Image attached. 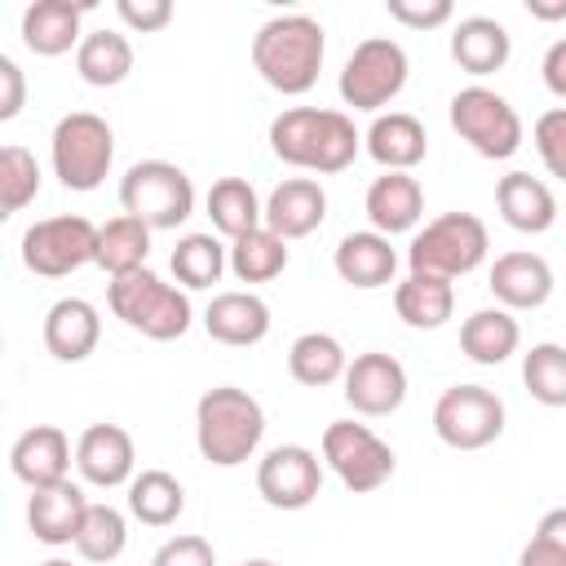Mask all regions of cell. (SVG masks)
Segmentation results:
<instances>
[{
    "label": "cell",
    "mask_w": 566,
    "mask_h": 566,
    "mask_svg": "<svg viewBox=\"0 0 566 566\" xmlns=\"http://www.w3.org/2000/svg\"><path fill=\"white\" fill-rule=\"evenodd\" d=\"M230 265V248L217 234H181L172 248V274L181 287H212Z\"/></svg>",
    "instance_id": "d590c367"
},
{
    "label": "cell",
    "mask_w": 566,
    "mask_h": 566,
    "mask_svg": "<svg viewBox=\"0 0 566 566\" xmlns=\"http://www.w3.org/2000/svg\"><path fill=\"white\" fill-rule=\"evenodd\" d=\"M146 256H150V226H142L137 217L119 212L106 226H97V261L93 265H102L111 279L146 270Z\"/></svg>",
    "instance_id": "d6a6232c"
},
{
    "label": "cell",
    "mask_w": 566,
    "mask_h": 566,
    "mask_svg": "<svg viewBox=\"0 0 566 566\" xmlns=\"http://www.w3.org/2000/svg\"><path fill=\"white\" fill-rule=\"evenodd\" d=\"M106 305L124 327L142 332L146 340H177L190 332L195 318L190 296L177 283H164L155 270H133L124 279H111Z\"/></svg>",
    "instance_id": "277c9868"
},
{
    "label": "cell",
    "mask_w": 566,
    "mask_h": 566,
    "mask_svg": "<svg viewBox=\"0 0 566 566\" xmlns=\"http://www.w3.org/2000/svg\"><path fill=\"white\" fill-rule=\"evenodd\" d=\"M517 566H566V548H557V544L531 535L526 548L517 553Z\"/></svg>",
    "instance_id": "bcb514c9"
},
{
    "label": "cell",
    "mask_w": 566,
    "mask_h": 566,
    "mask_svg": "<svg viewBox=\"0 0 566 566\" xmlns=\"http://www.w3.org/2000/svg\"><path fill=\"white\" fill-rule=\"evenodd\" d=\"M323 464L340 478L345 491L367 495L394 478V447L354 420H332L323 429Z\"/></svg>",
    "instance_id": "8fae6325"
},
{
    "label": "cell",
    "mask_w": 566,
    "mask_h": 566,
    "mask_svg": "<svg viewBox=\"0 0 566 566\" xmlns=\"http://www.w3.org/2000/svg\"><path fill=\"white\" fill-rule=\"evenodd\" d=\"M40 195V164L27 146H0V217L22 212Z\"/></svg>",
    "instance_id": "f35d334b"
},
{
    "label": "cell",
    "mask_w": 566,
    "mask_h": 566,
    "mask_svg": "<svg viewBox=\"0 0 566 566\" xmlns=\"http://www.w3.org/2000/svg\"><path fill=\"white\" fill-rule=\"evenodd\" d=\"M363 146V133L354 128V119L345 111H327V106H287L270 119V150L305 172L332 177L345 172L354 164Z\"/></svg>",
    "instance_id": "6da1fadb"
},
{
    "label": "cell",
    "mask_w": 566,
    "mask_h": 566,
    "mask_svg": "<svg viewBox=\"0 0 566 566\" xmlns=\"http://www.w3.org/2000/svg\"><path fill=\"white\" fill-rule=\"evenodd\" d=\"M526 13L539 22H562L566 18V0H526Z\"/></svg>",
    "instance_id": "c3c4849f"
},
{
    "label": "cell",
    "mask_w": 566,
    "mask_h": 566,
    "mask_svg": "<svg viewBox=\"0 0 566 566\" xmlns=\"http://www.w3.org/2000/svg\"><path fill=\"white\" fill-rule=\"evenodd\" d=\"M124 544H128V522H124V513H119L115 504H88L84 526H80V535H75V553H80L84 562H93V566H106V562H115V557L124 553Z\"/></svg>",
    "instance_id": "74e56055"
},
{
    "label": "cell",
    "mask_w": 566,
    "mask_h": 566,
    "mask_svg": "<svg viewBox=\"0 0 566 566\" xmlns=\"http://www.w3.org/2000/svg\"><path fill=\"white\" fill-rule=\"evenodd\" d=\"M88 4H71V0H35L22 9V44L35 57H62L71 49H80V18Z\"/></svg>",
    "instance_id": "603a6c76"
},
{
    "label": "cell",
    "mask_w": 566,
    "mask_h": 566,
    "mask_svg": "<svg viewBox=\"0 0 566 566\" xmlns=\"http://www.w3.org/2000/svg\"><path fill=\"white\" fill-rule=\"evenodd\" d=\"M522 385L539 407H566V345L539 340L522 354Z\"/></svg>",
    "instance_id": "8d00e7d4"
},
{
    "label": "cell",
    "mask_w": 566,
    "mask_h": 566,
    "mask_svg": "<svg viewBox=\"0 0 566 566\" xmlns=\"http://www.w3.org/2000/svg\"><path fill=\"white\" fill-rule=\"evenodd\" d=\"M75 71H80V80L93 84V88H115V84H124L128 71H133V44H128V35H119V31H111V27L88 31V35L80 40V49H75Z\"/></svg>",
    "instance_id": "4dcf8cb0"
},
{
    "label": "cell",
    "mask_w": 566,
    "mask_h": 566,
    "mask_svg": "<svg viewBox=\"0 0 566 566\" xmlns=\"http://www.w3.org/2000/svg\"><path fill=\"white\" fill-rule=\"evenodd\" d=\"M539 75H544V88L566 102V40H553L548 44V53L539 62Z\"/></svg>",
    "instance_id": "f6af8a7d"
},
{
    "label": "cell",
    "mask_w": 566,
    "mask_h": 566,
    "mask_svg": "<svg viewBox=\"0 0 566 566\" xmlns=\"http://www.w3.org/2000/svg\"><path fill=\"white\" fill-rule=\"evenodd\" d=\"M323 53H327V35L310 13H274L252 35L256 75L283 97H301L314 88L323 71Z\"/></svg>",
    "instance_id": "7a4b0ae2"
},
{
    "label": "cell",
    "mask_w": 566,
    "mask_h": 566,
    "mask_svg": "<svg viewBox=\"0 0 566 566\" xmlns=\"http://www.w3.org/2000/svg\"><path fill=\"white\" fill-rule=\"evenodd\" d=\"M150 566H217V553L203 535H172L155 548Z\"/></svg>",
    "instance_id": "b9f144b4"
},
{
    "label": "cell",
    "mask_w": 566,
    "mask_h": 566,
    "mask_svg": "<svg viewBox=\"0 0 566 566\" xmlns=\"http://www.w3.org/2000/svg\"><path fill=\"white\" fill-rule=\"evenodd\" d=\"M495 208H500L504 226H513L517 234H544L557 221L553 190L531 172H504L495 181Z\"/></svg>",
    "instance_id": "484cf974"
},
{
    "label": "cell",
    "mask_w": 566,
    "mask_h": 566,
    "mask_svg": "<svg viewBox=\"0 0 566 566\" xmlns=\"http://www.w3.org/2000/svg\"><path fill=\"white\" fill-rule=\"evenodd\" d=\"M115 13L128 31L150 35V31H164L172 22V0H119Z\"/></svg>",
    "instance_id": "7bdbcfd3"
},
{
    "label": "cell",
    "mask_w": 566,
    "mask_h": 566,
    "mask_svg": "<svg viewBox=\"0 0 566 566\" xmlns=\"http://www.w3.org/2000/svg\"><path fill=\"white\" fill-rule=\"evenodd\" d=\"M102 340V314L84 296H62L44 314V349L57 363H84Z\"/></svg>",
    "instance_id": "2e32d148"
},
{
    "label": "cell",
    "mask_w": 566,
    "mask_h": 566,
    "mask_svg": "<svg viewBox=\"0 0 566 566\" xmlns=\"http://www.w3.org/2000/svg\"><path fill=\"white\" fill-rule=\"evenodd\" d=\"M535 535L548 539V544H557V548H566V509H548V513L539 517Z\"/></svg>",
    "instance_id": "7dc6e473"
},
{
    "label": "cell",
    "mask_w": 566,
    "mask_h": 566,
    "mask_svg": "<svg viewBox=\"0 0 566 566\" xmlns=\"http://www.w3.org/2000/svg\"><path fill=\"white\" fill-rule=\"evenodd\" d=\"M517 345H522V327H517V318H513L504 305L473 310V314L460 323V349H464L469 363L495 367V363L513 358Z\"/></svg>",
    "instance_id": "83f0119b"
},
{
    "label": "cell",
    "mask_w": 566,
    "mask_h": 566,
    "mask_svg": "<svg viewBox=\"0 0 566 566\" xmlns=\"http://www.w3.org/2000/svg\"><path fill=\"white\" fill-rule=\"evenodd\" d=\"M451 128L460 133V142H469L482 159H509L522 146V115L509 106V97H500L486 84H469L451 97L447 106Z\"/></svg>",
    "instance_id": "ba28073f"
},
{
    "label": "cell",
    "mask_w": 566,
    "mask_h": 566,
    "mask_svg": "<svg viewBox=\"0 0 566 566\" xmlns=\"http://www.w3.org/2000/svg\"><path fill=\"white\" fill-rule=\"evenodd\" d=\"M119 208L150 230H177L195 212V186L177 164L142 159L119 177Z\"/></svg>",
    "instance_id": "52a82bcc"
},
{
    "label": "cell",
    "mask_w": 566,
    "mask_h": 566,
    "mask_svg": "<svg viewBox=\"0 0 566 566\" xmlns=\"http://www.w3.org/2000/svg\"><path fill=\"white\" fill-rule=\"evenodd\" d=\"M49 159H53V177L66 190H97L115 164V133L102 115L71 111L53 124Z\"/></svg>",
    "instance_id": "5b68a950"
},
{
    "label": "cell",
    "mask_w": 566,
    "mask_h": 566,
    "mask_svg": "<svg viewBox=\"0 0 566 566\" xmlns=\"http://www.w3.org/2000/svg\"><path fill=\"white\" fill-rule=\"evenodd\" d=\"M486 248H491V234H486L482 217H473V212H442L424 230L411 234L407 265H411V274L460 279V274H473L486 261Z\"/></svg>",
    "instance_id": "8992f818"
},
{
    "label": "cell",
    "mask_w": 566,
    "mask_h": 566,
    "mask_svg": "<svg viewBox=\"0 0 566 566\" xmlns=\"http://www.w3.org/2000/svg\"><path fill=\"white\" fill-rule=\"evenodd\" d=\"M323 217H327V195L314 177H287L265 199V230H274L279 239H305L323 226Z\"/></svg>",
    "instance_id": "44dd1931"
},
{
    "label": "cell",
    "mask_w": 566,
    "mask_h": 566,
    "mask_svg": "<svg viewBox=\"0 0 566 566\" xmlns=\"http://www.w3.org/2000/svg\"><path fill=\"white\" fill-rule=\"evenodd\" d=\"M133 464H137V447H133V438H128L124 424H88L80 433V442H75V469H80V478L93 482V486H102V491L133 482L137 478Z\"/></svg>",
    "instance_id": "9a60e30c"
},
{
    "label": "cell",
    "mask_w": 566,
    "mask_h": 566,
    "mask_svg": "<svg viewBox=\"0 0 566 566\" xmlns=\"http://www.w3.org/2000/svg\"><path fill=\"white\" fill-rule=\"evenodd\" d=\"M433 433L451 451H482L504 433V398L486 385H451L433 402Z\"/></svg>",
    "instance_id": "30bf717a"
},
{
    "label": "cell",
    "mask_w": 566,
    "mask_h": 566,
    "mask_svg": "<svg viewBox=\"0 0 566 566\" xmlns=\"http://www.w3.org/2000/svg\"><path fill=\"white\" fill-rule=\"evenodd\" d=\"M407 71L411 66H407L402 44L389 40V35H371L340 66V80H336L340 102L354 106V111H380V106H389L402 93Z\"/></svg>",
    "instance_id": "9c48e42d"
},
{
    "label": "cell",
    "mask_w": 566,
    "mask_h": 566,
    "mask_svg": "<svg viewBox=\"0 0 566 566\" xmlns=\"http://www.w3.org/2000/svg\"><path fill=\"white\" fill-rule=\"evenodd\" d=\"M332 265H336V274H340L349 287L371 292V287L394 283L398 252L389 248V239H385V234H376V230H354V234H345V239L336 243Z\"/></svg>",
    "instance_id": "4316f807"
},
{
    "label": "cell",
    "mask_w": 566,
    "mask_h": 566,
    "mask_svg": "<svg viewBox=\"0 0 566 566\" xmlns=\"http://www.w3.org/2000/svg\"><path fill=\"white\" fill-rule=\"evenodd\" d=\"M256 491L270 509H283V513L310 509L323 491V460L301 442L270 447L256 464Z\"/></svg>",
    "instance_id": "4fadbf2b"
},
{
    "label": "cell",
    "mask_w": 566,
    "mask_h": 566,
    "mask_svg": "<svg viewBox=\"0 0 566 566\" xmlns=\"http://www.w3.org/2000/svg\"><path fill=\"white\" fill-rule=\"evenodd\" d=\"M186 509V486L168 469H142L128 482V513L142 526H172Z\"/></svg>",
    "instance_id": "836d02e7"
},
{
    "label": "cell",
    "mask_w": 566,
    "mask_h": 566,
    "mask_svg": "<svg viewBox=\"0 0 566 566\" xmlns=\"http://www.w3.org/2000/svg\"><path fill=\"white\" fill-rule=\"evenodd\" d=\"M394 310L407 327L438 332L455 310V287H451V279H438V274H407L394 287Z\"/></svg>",
    "instance_id": "f1b7e54d"
},
{
    "label": "cell",
    "mask_w": 566,
    "mask_h": 566,
    "mask_svg": "<svg viewBox=\"0 0 566 566\" xmlns=\"http://www.w3.org/2000/svg\"><path fill=\"white\" fill-rule=\"evenodd\" d=\"M9 469L31 491L66 482V469H71V442H66V433L57 424H35V429L18 433V442L9 451Z\"/></svg>",
    "instance_id": "d6986e66"
},
{
    "label": "cell",
    "mask_w": 566,
    "mask_h": 566,
    "mask_svg": "<svg viewBox=\"0 0 566 566\" xmlns=\"http://www.w3.org/2000/svg\"><path fill=\"white\" fill-rule=\"evenodd\" d=\"M345 402L358 416H394L407 402V367L385 349L358 354L345 367Z\"/></svg>",
    "instance_id": "5bb4252c"
},
{
    "label": "cell",
    "mask_w": 566,
    "mask_h": 566,
    "mask_svg": "<svg viewBox=\"0 0 566 566\" xmlns=\"http://www.w3.org/2000/svg\"><path fill=\"white\" fill-rule=\"evenodd\" d=\"M40 566H71V562H62V557H49V562H40Z\"/></svg>",
    "instance_id": "681fc988"
},
{
    "label": "cell",
    "mask_w": 566,
    "mask_h": 566,
    "mask_svg": "<svg viewBox=\"0 0 566 566\" xmlns=\"http://www.w3.org/2000/svg\"><path fill=\"white\" fill-rule=\"evenodd\" d=\"M345 367H349L345 345L332 332H305L287 349V371L305 389H327V385L345 380Z\"/></svg>",
    "instance_id": "1f68e13d"
},
{
    "label": "cell",
    "mask_w": 566,
    "mask_h": 566,
    "mask_svg": "<svg viewBox=\"0 0 566 566\" xmlns=\"http://www.w3.org/2000/svg\"><path fill=\"white\" fill-rule=\"evenodd\" d=\"M84 513H88V500L75 482H57V486H40L31 491L27 500V526L40 544L49 548H62V544H75L80 526H84Z\"/></svg>",
    "instance_id": "7402d4cb"
},
{
    "label": "cell",
    "mask_w": 566,
    "mask_h": 566,
    "mask_svg": "<svg viewBox=\"0 0 566 566\" xmlns=\"http://www.w3.org/2000/svg\"><path fill=\"white\" fill-rule=\"evenodd\" d=\"M243 566H274V562H265V557H252V562H243Z\"/></svg>",
    "instance_id": "f907efd6"
},
{
    "label": "cell",
    "mask_w": 566,
    "mask_h": 566,
    "mask_svg": "<svg viewBox=\"0 0 566 566\" xmlns=\"http://www.w3.org/2000/svg\"><path fill=\"white\" fill-rule=\"evenodd\" d=\"M385 13L411 31H433L442 22H451V0H385Z\"/></svg>",
    "instance_id": "60d3db41"
},
{
    "label": "cell",
    "mask_w": 566,
    "mask_h": 566,
    "mask_svg": "<svg viewBox=\"0 0 566 566\" xmlns=\"http://www.w3.org/2000/svg\"><path fill=\"white\" fill-rule=\"evenodd\" d=\"M208 217H212L217 234H226L234 243V239H243V234L265 226V203L256 199L248 177H221L208 190Z\"/></svg>",
    "instance_id": "f546056e"
},
{
    "label": "cell",
    "mask_w": 566,
    "mask_h": 566,
    "mask_svg": "<svg viewBox=\"0 0 566 566\" xmlns=\"http://www.w3.org/2000/svg\"><path fill=\"white\" fill-rule=\"evenodd\" d=\"M509 53H513V40H509L504 22H495V18H486V13L460 18V22L451 27V57H455L460 71H469V75H478V80L504 71Z\"/></svg>",
    "instance_id": "cb8c5ba5"
},
{
    "label": "cell",
    "mask_w": 566,
    "mask_h": 566,
    "mask_svg": "<svg viewBox=\"0 0 566 566\" xmlns=\"http://www.w3.org/2000/svg\"><path fill=\"white\" fill-rule=\"evenodd\" d=\"M283 270H287V239H279L274 230L261 226L230 243V274L239 283H270Z\"/></svg>",
    "instance_id": "e575fe53"
},
{
    "label": "cell",
    "mask_w": 566,
    "mask_h": 566,
    "mask_svg": "<svg viewBox=\"0 0 566 566\" xmlns=\"http://www.w3.org/2000/svg\"><path fill=\"white\" fill-rule=\"evenodd\" d=\"M22 106H27V80H22V66H18L13 57L0 53V119L9 124Z\"/></svg>",
    "instance_id": "ee69618b"
},
{
    "label": "cell",
    "mask_w": 566,
    "mask_h": 566,
    "mask_svg": "<svg viewBox=\"0 0 566 566\" xmlns=\"http://www.w3.org/2000/svg\"><path fill=\"white\" fill-rule=\"evenodd\" d=\"M203 332L230 349L261 345L270 336V305L256 292H217L203 310Z\"/></svg>",
    "instance_id": "ac0fdd59"
},
{
    "label": "cell",
    "mask_w": 566,
    "mask_h": 566,
    "mask_svg": "<svg viewBox=\"0 0 566 566\" xmlns=\"http://www.w3.org/2000/svg\"><path fill=\"white\" fill-rule=\"evenodd\" d=\"M491 296L513 310H539L553 296V265L539 252H504L491 265Z\"/></svg>",
    "instance_id": "e0dca14e"
},
{
    "label": "cell",
    "mask_w": 566,
    "mask_h": 566,
    "mask_svg": "<svg viewBox=\"0 0 566 566\" xmlns=\"http://www.w3.org/2000/svg\"><path fill=\"white\" fill-rule=\"evenodd\" d=\"M88 261H97V226L80 212L44 217L22 234V265L40 279H66Z\"/></svg>",
    "instance_id": "7c38bea8"
},
{
    "label": "cell",
    "mask_w": 566,
    "mask_h": 566,
    "mask_svg": "<svg viewBox=\"0 0 566 566\" xmlns=\"http://www.w3.org/2000/svg\"><path fill=\"white\" fill-rule=\"evenodd\" d=\"M531 137H535L539 164H544V168H548L557 181H566V106H553V111H544V115L535 119Z\"/></svg>",
    "instance_id": "ab89813d"
},
{
    "label": "cell",
    "mask_w": 566,
    "mask_h": 566,
    "mask_svg": "<svg viewBox=\"0 0 566 566\" xmlns=\"http://www.w3.org/2000/svg\"><path fill=\"white\" fill-rule=\"evenodd\" d=\"M261 438H265V411L248 389L217 385L195 402V442L208 464L234 469L256 455Z\"/></svg>",
    "instance_id": "3957f363"
},
{
    "label": "cell",
    "mask_w": 566,
    "mask_h": 566,
    "mask_svg": "<svg viewBox=\"0 0 566 566\" xmlns=\"http://www.w3.org/2000/svg\"><path fill=\"white\" fill-rule=\"evenodd\" d=\"M367 155L385 168V172H411L424 150H429V137H424V124L407 111H389V115H376L367 137H363Z\"/></svg>",
    "instance_id": "d4e9b609"
},
{
    "label": "cell",
    "mask_w": 566,
    "mask_h": 566,
    "mask_svg": "<svg viewBox=\"0 0 566 566\" xmlns=\"http://www.w3.org/2000/svg\"><path fill=\"white\" fill-rule=\"evenodd\" d=\"M363 212H367L376 234H385V239L389 234H407L424 217V190H420V181L411 172H380L367 186Z\"/></svg>",
    "instance_id": "ffe728a7"
}]
</instances>
